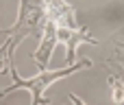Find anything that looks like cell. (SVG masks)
I'll return each mask as SVG.
<instances>
[{
  "label": "cell",
  "mask_w": 124,
  "mask_h": 105,
  "mask_svg": "<svg viewBox=\"0 0 124 105\" xmlns=\"http://www.w3.org/2000/svg\"><path fill=\"white\" fill-rule=\"evenodd\" d=\"M57 44H59V39H57V26L48 20L46 26H44V31H41L39 46H37V50L33 53V61H35V66L39 68V72L48 70V66H50V57H52Z\"/></svg>",
  "instance_id": "cell-5"
},
{
  "label": "cell",
  "mask_w": 124,
  "mask_h": 105,
  "mask_svg": "<svg viewBox=\"0 0 124 105\" xmlns=\"http://www.w3.org/2000/svg\"><path fill=\"white\" fill-rule=\"evenodd\" d=\"M102 64L124 72V26L109 37V46H107V55H105Z\"/></svg>",
  "instance_id": "cell-6"
},
{
  "label": "cell",
  "mask_w": 124,
  "mask_h": 105,
  "mask_svg": "<svg viewBox=\"0 0 124 105\" xmlns=\"http://www.w3.org/2000/svg\"><path fill=\"white\" fill-rule=\"evenodd\" d=\"M70 101H72L74 105H87L83 99H81V96H76V94H70Z\"/></svg>",
  "instance_id": "cell-9"
},
{
  "label": "cell",
  "mask_w": 124,
  "mask_h": 105,
  "mask_svg": "<svg viewBox=\"0 0 124 105\" xmlns=\"http://www.w3.org/2000/svg\"><path fill=\"white\" fill-rule=\"evenodd\" d=\"M46 22H48V18H46L41 0H20L17 20L11 26V37H17L20 42H24L26 37H33V35L41 37Z\"/></svg>",
  "instance_id": "cell-2"
},
{
  "label": "cell",
  "mask_w": 124,
  "mask_h": 105,
  "mask_svg": "<svg viewBox=\"0 0 124 105\" xmlns=\"http://www.w3.org/2000/svg\"><path fill=\"white\" fill-rule=\"evenodd\" d=\"M107 86H109V96H111V101L116 105H122L124 103V79L120 75L111 72V75L107 77Z\"/></svg>",
  "instance_id": "cell-7"
},
{
  "label": "cell",
  "mask_w": 124,
  "mask_h": 105,
  "mask_svg": "<svg viewBox=\"0 0 124 105\" xmlns=\"http://www.w3.org/2000/svg\"><path fill=\"white\" fill-rule=\"evenodd\" d=\"M9 37H11V29H2V26H0V46H2Z\"/></svg>",
  "instance_id": "cell-8"
},
{
  "label": "cell",
  "mask_w": 124,
  "mask_h": 105,
  "mask_svg": "<svg viewBox=\"0 0 124 105\" xmlns=\"http://www.w3.org/2000/svg\"><path fill=\"white\" fill-rule=\"evenodd\" d=\"M46 18L57 26V29H70V31H81L83 26L76 20V9L65 2V0H41Z\"/></svg>",
  "instance_id": "cell-3"
},
{
  "label": "cell",
  "mask_w": 124,
  "mask_h": 105,
  "mask_svg": "<svg viewBox=\"0 0 124 105\" xmlns=\"http://www.w3.org/2000/svg\"><path fill=\"white\" fill-rule=\"evenodd\" d=\"M87 68H92V59H81L74 66H65V68H59V70H50L48 68V70H44V72H39L35 77L24 79V77H20L15 64L11 61L9 68H7V72L11 75V86L0 90V99L11 94V92H15V90H28L31 92V105H50V99L46 96V90L54 81L65 79V77H70V75H74L78 70H87Z\"/></svg>",
  "instance_id": "cell-1"
},
{
  "label": "cell",
  "mask_w": 124,
  "mask_h": 105,
  "mask_svg": "<svg viewBox=\"0 0 124 105\" xmlns=\"http://www.w3.org/2000/svg\"><path fill=\"white\" fill-rule=\"evenodd\" d=\"M57 39L65 46V66L76 64V48L81 44H92L98 46V39L89 35V31L83 26L81 31H70V29H57Z\"/></svg>",
  "instance_id": "cell-4"
}]
</instances>
